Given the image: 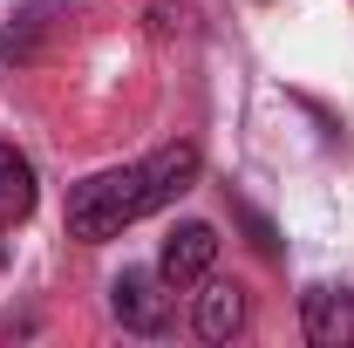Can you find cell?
I'll return each instance as SVG.
<instances>
[{"label":"cell","instance_id":"6da1fadb","mask_svg":"<svg viewBox=\"0 0 354 348\" xmlns=\"http://www.w3.org/2000/svg\"><path fill=\"white\" fill-rule=\"evenodd\" d=\"M198 171H205L198 143H164V150H150V157H136V164L82 177V184L68 191V239H82V246L116 239L123 225L164 212L171 198H184V191L198 184Z\"/></svg>","mask_w":354,"mask_h":348},{"label":"cell","instance_id":"7a4b0ae2","mask_svg":"<svg viewBox=\"0 0 354 348\" xmlns=\"http://www.w3.org/2000/svg\"><path fill=\"white\" fill-rule=\"evenodd\" d=\"M218 260V225H205V218H184L171 225V239L157 246V280H171V287H198L205 273Z\"/></svg>","mask_w":354,"mask_h":348},{"label":"cell","instance_id":"3957f363","mask_svg":"<svg viewBox=\"0 0 354 348\" xmlns=\"http://www.w3.org/2000/svg\"><path fill=\"white\" fill-rule=\"evenodd\" d=\"M109 314H116L130 335H164V328H171V294H157V273H116Z\"/></svg>","mask_w":354,"mask_h":348},{"label":"cell","instance_id":"277c9868","mask_svg":"<svg viewBox=\"0 0 354 348\" xmlns=\"http://www.w3.org/2000/svg\"><path fill=\"white\" fill-rule=\"evenodd\" d=\"M300 321H307L313 348H354V294L348 287H307Z\"/></svg>","mask_w":354,"mask_h":348},{"label":"cell","instance_id":"5b68a950","mask_svg":"<svg viewBox=\"0 0 354 348\" xmlns=\"http://www.w3.org/2000/svg\"><path fill=\"white\" fill-rule=\"evenodd\" d=\"M191 328L205 335V342H232L239 328H245V287H232V280H212L198 307H191Z\"/></svg>","mask_w":354,"mask_h":348},{"label":"cell","instance_id":"8992f818","mask_svg":"<svg viewBox=\"0 0 354 348\" xmlns=\"http://www.w3.org/2000/svg\"><path fill=\"white\" fill-rule=\"evenodd\" d=\"M35 164L14 150V143H0V225H21V218L35 212Z\"/></svg>","mask_w":354,"mask_h":348},{"label":"cell","instance_id":"52a82bcc","mask_svg":"<svg viewBox=\"0 0 354 348\" xmlns=\"http://www.w3.org/2000/svg\"><path fill=\"white\" fill-rule=\"evenodd\" d=\"M232 212L245 218V232H252V246H259V253H279V232H272V225H266V218L252 212V205H232Z\"/></svg>","mask_w":354,"mask_h":348}]
</instances>
